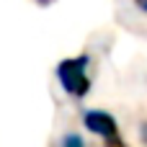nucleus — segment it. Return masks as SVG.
I'll use <instances>...</instances> for the list:
<instances>
[{"mask_svg": "<svg viewBox=\"0 0 147 147\" xmlns=\"http://www.w3.org/2000/svg\"><path fill=\"white\" fill-rule=\"evenodd\" d=\"M85 65H88V57H78V59H65L57 67V75H59L62 88L70 96H75V98H83L90 90V80L85 75Z\"/></svg>", "mask_w": 147, "mask_h": 147, "instance_id": "nucleus-1", "label": "nucleus"}, {"mask_svg": "<svg viewBox=\"0 0 147 147\" xmlns=\"http://www.w3.org/2000/svg\"><path fill=\"white\" fill-rule=\"evenodd\" d=\"M85 127H88L90 132L106 137V140L116 137V121H114V116H109L106 111H88V114H85Z\"/></svg>", "mask_w": 147, "mask_h": 147, "instance_id": "nucleus-2", "label": "nucleus"}, {"mask_svg": "<svg viewBox=\"0 0 147 147\" xmlns=\"http://www.w3.org/2000/svg\"><path fill=\"white\" fill-rule=\"evenodd\" d=\"M62 147H85V145H83V140H80L78 134H67V137L62 140Z\"/></svg>", "mask_w": 147, "mask_h": 147, "instance_id": "nucleus-3", "label": "nucleus"}, {"mask_svg": "<svg viewBox=\"0 0 147 147\" xmlns=\"http://www.w3.org/2000/svg\"><path fill=\"white\" fill-rule=\"evenodd\" d=\"M106 147H127L119 137H111V140H106Z\"/></svg>", "mask_w": 147, "mask_h": 147, "instance_id": "nucleus-4", "label": "nucleus"}, {"mask_svg": "<svg viewBox=\"0 0 147 147\" xmlns=\"http://www.w3.org/2000/svg\"><path fill=\"white\" fill-rule=\"evenodd\" d=\"M134 3H137L140 10H145V13H147V0H134Z\"/></svg>", "mask_w": 147, "mask_h": 147, "instance_id": "nucleus-5", "label": "nucleus"}]
</instances>
